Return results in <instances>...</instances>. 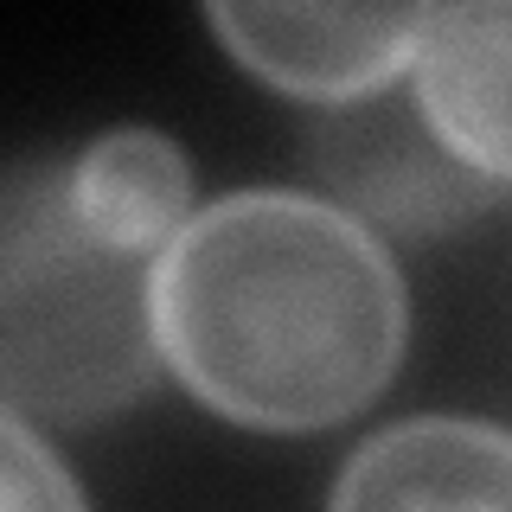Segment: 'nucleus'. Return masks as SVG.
Segmentation results:
<instances>
[{
	"label": "nucleus",
	"instance_id": "obj_1",
	"mask_svg": "<svg viewBox=\"0 0 512 512\" xmlns=\"http://www.w3.org/2000/svg\"><path fill=\"white\" fill-rule=\"evenodd\" d=\"M154 333L231 423L320 429L365 410L404 359V276L352 212L231 192L154 256Z\"/></svg>",
	"mask_w": 512,
	"mask_h": 512
},
{
	"label": "nucleus",
	"instance_id": "obj_7",
	"mask_svg": "<svg viewBox=\"0 0 512 512\" xmlns=\"http://www.w3.org/2000/svg\"><path fill=\"white\" fill-rule=\"evenodd\" d=\"M0 512H84L77 480L20 410L0 416Z\"/></svg>",
	"mask_w": 512,
	"mask_h": 512
},
{
	"label": "nucleus",
	"instance_id": "obj_4",
	"mask_svg": "<svg viewBox=\"0 0 512 512\" xmlns=\"http://www.w3.org/2000/svg\"><path fill=\"white\" fill-rule=\"evenodd\" d=\"M333 512H512V429L468 416L378 429L346 461Z\"/></svg>",
	"mask_w": 512,
	"mask_h": 512
},
{
	"label": "nucleus",
	"instance_id": "obj_6",
	"mask_svg": "<svg viewBox=\"0 0 512 512\" xmlns=\"http://www.w3.org/2000/svg\"><path fill=\"white\" fill-rule=\"evenodd\" d=\"M71 205L84 231L109 250L154 256L192 224V167L154 128H116L90 141L71 167Z\"/></svg>",
	"mask_w": 512,
	"mask_h": 512
},
{
	"label": "nucleus",
	"instance_id": "obj_5",
	"mask_svg": "<svg viewBox=\"0 0 512 512\" xmlns=\"http://www.w3.org/2000/svg\"><path fill=\"white\" fill-rule=\"evenodd\" d=\"M410 71L442 148L468 173L512 180V0L429 7Z\"/></svg>",
	"mask_w": 512,
	"mask_h": 512
},
{
	"label": "nucleus",
	"instance_id": "obj_3",
	"mask_svg": "<svg viewBox=\"0 0 512 512\" xmlns=\"http://www.w3.org/2000/svg\"><path fill=\"white\" fill-rule=\"evenodd\" d=\"M212 26L276 90L346 103L416 64L429 7H212Z\"/></svg>",
	"mask_w": 512,
	"mask_h": 512
},
{
	"label": "nucleus",
	"instance_id": "obj_2",
	"mask_svg": "<svg viewBox=\"0 0 512 512\" xmlns=\"http://www.w3.org/2000/svg\"><path fill=\"white\" fill-rule=\"evenodd\" d=\"M154 263L109 250L71 205V167L26 160L0 218V372L26 423H96L154 384Z\"/></svg>",
	"mask_w": 512,
	"mask_h": 512
}]
</instances>
